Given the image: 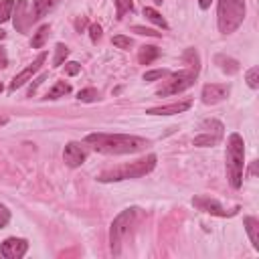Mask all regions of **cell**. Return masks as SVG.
I'll use <instances>...</instances> for the list:
<instances>
[{
    "mask_svg": "<svg viewBox=\"0 0 259 259\" xmlns=\"http://www.w3.org/2000/svg\"><path fill=\"white\" fill-rule=\"evenodd\" d=\"M85 142L101 154H134L150 146L148 140L130 134H89Z\"/></svg>",
    "mask_w": 259,
    "mask_h": 259,
    "instance_id": "obj_1",
    "label": "cell"
},
{
    "mask_svg": "<svg viewBox=\"0 0 259 259\" xmlns=\"http://www.w3.org/2000/svg\"><path fill=\"white\" fill-rule=\"evenodd\" d=\"M156 166V156L154 154H148L142 160H136V162H128V164H121L110 170H103L98 180L100 182H120V180H128V179H140V176L152 172Z\"/></svg>",
    "mask_w": 259,
    "mask_h": 259,
    "instance_id": "obj_2",
    "label": "cell"
},
{
    "mask_svg": "<svg viewBox=\"0 0 259 259\" xmlns=\"http://www.w3.org/2000/svg\"><path fill=\"white\" fill-rule=\"evenodd\" d=\"M243 166H245V144L239 134H231L227 142V174L233 188H239L243 182Z\"/></svg>",
    "mask_w": 259,
    "mask_h": 259,
    "instance_id": "obj_3",
    "label": "cell"
},
{
    "mask_svg": "<svg viewBox=\"0 0 259 259\" xmlns=\"http://www.w3.org/2000/svg\"><path fill=\"white\" fill-rule=\"evenodd\" d=\"M245 19V0H219L217 24L223 35L235 33Z\"/></svg>",
    "mask_w": 259,
    "mask_h": 259,
    "instance_id": "obj_4",
    "label": "cell"
},
{
    "mask_svg": "<svg viewBox=\"0 0 259 259\" xmlns=\"http://www.w3.org/2000/svg\"><path fill=\"white\" fill-rule=\"evenodd\" d=\"M199 75V57L193 61V65L188 67L186 71H179V73H170L166 85H162L156 95L158 98H166V95H176V93H182L184 89L193 87L195 85V79Z\"/></svg>",
    "mask_w": 259,
    "mask_h": 259,
    "instance_id": "obj_5",
    "label": "cell"
},
{
    "mask_svg": "<svg viewBox=\"0 0 259 259\" xmlns=\"http://www.w3.org/2000/svg\"><path fill=\"white\" fill-rule=\"evenodd\" d=\"M136 217H138V209L132 207V209L121 211V213L116 217V219H114L112 229H110V243H112V253H114V255H120L121 243H124L126 235L130 233V229L134 227Z\"/></svg>",
    "mask_w": 259,
    "mask_h": 259,
    "instance_id": "obj_6",
    "label": "cell"
},
{
    "mask_svg": "<svg viewBox=\"0 0 259 259\" xmlns=\"http://www.w3.org/2000/svg\"><path fill=\"white\" fill-rule=\"evenodd\" d=\"M193 204L202 211V213H209V215H215V217H231V215H235L239 211V207H235L233 211H225L223 209V204L219 200H215L211 197H195L193 199Z\"/></svg>",
    "mask_w": 259,
    "mask_h": 259,
    "instance_id": "obj_7",
    "label": "cell"
},
{
    "mask_svg": "<svg viewBox=\"0 0 259 259\" xmlns=\"http://www.w3.org/2000/svg\"><path fill=\"white\" fill-rule=\"evenodd\" d=\"M47 61V53H40V55L29 65V67H26V69H22L19 75H15V79H12L10 81V85H8V89L10 91H17L19 87H22L24 83H26V81H31V77L40 69V67H43V63Z\"/></svg>",
    "mask_w": 259,
    "mask_h": 259,
    "instance_id": "obj_8",
    "label": "cell"
},
{
    "mask_svg": "<svg viewBox=\"0 0 259 259\" xmlns=\"http://www.w3.org/2000/svg\"><path fill=\"white\" fill-rule=\"evenodd\" d=\"M229 93H231V87L227 83H209L202 87V101L207 105L219 103L229 98Z\"/></svg>",
    "mask_w": 259,
    "mask_h": 259,
    "instance_id": "obj_9",
    "label": "cell"
},
{
    "mask_svg": "<svg viewBox=\"0 0 259 259\" xmlns=\"http://www.w3.org/2000/svg\"><path fill=\"white\" fill-rule=\"evenodd\" d=\"M26 249H29V243H26L24 239L10 237L0 245V255L6 257V259H20L26 253Z\"/></svg>",
    "mask_w": 259,
    "mask_h": 259,
    "instance_id": "obj_10",
    "label": "cell"
},
{
    "mask_svg": "<svg viewBox=\"0 0 259 259\" xmlns=\"http://www.w3.org/2000/svg\"><path fill=\"white\" fill-rule=\"evenodd\" d=\"M63 158H65V164H67V166L77 168V166H81V164L85 162L87 152H85L83 148H81V144H77V142H69V144L65 146Z\"/></svg>",
    "mask_w": 259,
    "mask_h": 259,
    "instance_id": "obj_11",
    "label": "cell"
},
{
    "mask_svg": "<svg viewBox=\"0 0 259 259\" xmlns=\"http://www.w3.org/2000/svg\"><path fill=\"white\" fill-rule=\"evenodd\" d=\"M193 105V101L186 100V101H179V103H170V105H160V107H150L146 114L150 116H174V114H182L186 112L188 107Z\"/></svg>",
    "mask_w": 259,
    "mask_h": 259,
    "instance_id": "obj_12",
    "label": "cell"
},
{
    "mask_svg": "<svg viewBox=\"0 0 259 259\" xmlns=\"http://www.w3.org/2000/svg\"><path fill=\"white\" fill-rule=\"evenodd\" d=\"M17 6V17H15V29L19 33H24L26 29H29V24L35 20L33 12L31 15H26V8H29V4H26V0H19V2L15 4Z\"/></svg>",
    "mask_w": 259,
    "mask_h": 259,
    "instance_id": "obj_13",
    "label": "cell"
},
{
    "mask_svg": "<svg viewBox=\"0 0 259 259\" xmlns=\"http://www.w3.org/2000/svg\"><path fill=\"white\" fill-rule=\"evenodd\" d=\"M57 4H59V0H33V17H35V20L49 15V12Z\"/></svg>",
    "mask_w": 259,
    "mask_h": 259,
    "instance_id": "obj_14",
    "label": "cell"
},
{
    "mask_svg": "<svg viewBox=\"0 0 259 259\" xmlns=\"http://www.w3.org/2000/svg\"><path fill=\"white\" fill-rule=\"evenodd\" d=\"M243 225H245V231H247V235L251 239V245L259 251V221L255 217H247V219L243 221Z\"/></svg>",
    "mask_w": 259,
    "mask_h": 259,
    "instance_id": "obj_15",
    "label": "cell"
},
{
    "mask_svg": "<svg viewBox=\"0 0 259 259\" xmlns=\"http://www.w3.org/2000/svg\"><path fill=\"white\" fill-rule=\"evenodd\" d=\"M215 63L221 67V71L227 73V75H235L239 71V61L231 59V57H225V55H217L215 57Z\"/></svg>",
    "mask_w": 259,
    "mask_h": 259,
    "instance_id": "obj_16",
    "label": "cell"
},
{
    "mask_svg": "<svg viewBox=\"0 0 259 259\" xmlns=\"http://www.w3.org/2000/svg\"><path fill=\"white\" fill-rule=\"evenodd\" d=\"M158 57H160V49H158V47H152V45L142 47L140 53H138V61H140L142 65H150L152 61H156Z\"/></svg>",
    "mask_w": 259,
    "mask_h": 259,
    "instance_id": "obj_17",
    "label": "cell"
},
{
    "mask_svg": "<svg viewBox=\"0 0 259 259\" xmlns=\"http://www.w3.org/2000/svg\"><path fill=\"white\" fill-rule=\"evenodd\" d=\"M67 93H71V85L65 83V81H59V83H55V85L49 89L45 100H59V98H65Z\"/></svg>",
    "mask_w": 259,
    "mask_h": 259,
    "instance_id": "obj_18",
    "label": "cell"
},
{
    "mask_svg": "<svg viewBox=\"0 0 259 259\" xmlns=\"http://www.w3.org/2000/svg\"><path fill=\"white\" fill-rule=\"evenodd\" d=\"M49 33H51V26L49 24H43L40 29L33 35V40H31V45H33V49H40L45 45V40L49 39Z\"/></svg>",
    "mask_w": 259,
    "mask_h": 259,
    "instance_id": "obj_19",
    "label": "cell"
},
{
    "mask_svg": "<svg viewBox=\"0 0 259 259\" xmlns=\"http://www.w3.org/2000/svg\"><path fill=\"white\" fill-rule=\"evenodd\" d=\"M144 17H146L150 22H154L156 26H160V29H168V22L164 20V17H162L160 12H156L154 8L146 6V8H144Z\"/></svg>",
    "mask_w": 259,
    "mask_h": 259,
    "instance_id": "obj_20",
    "label": "cell"
},
{
    "mask_svg": "<svg viewBox=\"0 0 259 259\" xmlns=\"http://www.w3.org/2000/svg\"><path fill=\"white\" fill-rule=\"evenodd\" d=\"M98 98H100V93H98V89H95V87L81 89V91L77 93V100H79V101H83V103H91V101H95Z\"/></svg>",
    "mask_w": 259,
    "mask_h": 259,
    "instance_id": "obj_21",
    "label": "cell"
},
{
    "mask_svg": "<svg viewBox=\"0 0 259 259\" xmlns=\"http://www.w3.org/2000/svg\"><path fill=\"white\" fill-rule=\"evenodd\" d=\"M67 55H69V49H67L63 43H57V47H55V57H53V67L63 65V61L67 59Z\"/></svg>",
    "mask_w": 259,
    "mask_h": 259,
    "instance_id": "obj_22",
    "label": "cell"
},
{
    "mask_svg": "<svg viewBox=\"0 0 259 259\" xmlns=\"http://www.w3.org/2000/svg\"><path fill=\"white\" fill-rule=\"evenodd\" d=\"M12 10H15V2H12V0H2V2H0V22H6L10 19Z\"/></svg>",
    "mask_w": 259,
    "mask_h": 259,
    "instance_id": "obj_23",
    "label": "cell"
},
{
    "mask_svg": "<svg viewBox=\"0 0 259 259\" xmlns=\"http://www.w3.org/2000/svg\"><path fill=\"white\" fill-rule=\"evenodd\" d=\"M132 10H134L132 0H116V15H118V19H124L126 12H132Z\"/></svg>",
    "mask_w": 259,
    "mask_h": 259,
    "instance_id": "obj_24",
    "label": "cell"
},
{
    "mask_svg": "<svg viewBox=\"0 0 259 259\" xmlns=\"http://www.w3.org/2000/svg\"><path fill=\"white\" fill-rule=\"evenodd\" d=\"M219 136H211V134H202L199 138H195V146H215L219 144Z\"/></svg>",
    "mask_w": 259,
    "mask_h": 259,
    "instance_id": "obj_25",
    "label": "cell"
},
{
    "mask_svg": "<svg viewBox=\"0 0 259 259\" xmlns=\"http://www.w3.org/2000/svg\"><path fill=\"white\" fill-rule=\"evenodd\" d=\"M247 85L251 89L259 87V67H251V69L247 71Z\"/></svg>",
    "mask_w": 259,
    "mask_h": 259,
    "instance_id": "obj_26",
    "label": "cell"
},
{
    "mask_svg": "<svg viewBox=\"0 0 259 259\" xmlns=\"http://www.w3.org/2000/svg\"><path fill=\"white\" fill-rule=\"evenodd\" d=\"M168 75H170V71H166V69L148 71V73H144V81H156V79H164V77H168Z\"/></svg>",
    "mask_w": 259,
    "mask_h": 259,
    "instance_id": "obj_27",
    "label": "cell"
},
{
    "mask_svg": "<svg viewBox=\"0 0 259 259\" xmlns=\"http://www.w3.org/2000/svg\"><path fill=\"white\" fill-rule=\"evenodd\" d=\"M114 45L120 47V49H130L132 47V39L130 37H124V35H116L114 37Z\"/></svg>",
    "mask_w": 259,
    "mask_h": 259,
    "instance_id": "obj_28",
    "label": "cell"
},
{
    "mask_svg": "<svg viewBox=\"0 0 259 259\" xmlns=\"http://www.w3.org/2000/svg\"><path fill=\"white\" fill-rule=\"evenodd\" d=\"M89 37H91V40L93 43H98V40L101 39V26L100 24H89Z\"/></svg>",
    "mask_w": 259,
    "mask_h": 259,
    "instance_id": "obj_29",
    "label": "cell"
},
{
    "mask_svg": "<svg viewBox=\"0 0 259 259\" xmlns=\"http://www.w3.org/2000/svg\"><path fill=\"white\" fill-rule=\"evenodd\" d=\"M10 221V211L4 207V204H0V229L6 227Z\"/></svg>",
    "mask_w": 259,
    "mask_h": 259,
    "instance_id": "obj_30",
    "label": "cell"
},
{
    "mask_svg": "<svg viewBox=\"0 0 259 259\" xmlns=\"http://www.w3.org/2000/svg\"><path fill=\"white\" fill-rule=\"evenodd\" d=\"M81 71V65L75 63V61H69V63H65V73L67 75H77Z\"/></svg>",
    "mask_w": 259,
    "mask_h": 259,
    "instance_id": "obj_31",
    "label": "cell"
},
{
    "mask_svg": "<svg viewBox=\"0 0 259 259\" xmlns=\"http://www.w3.org/2000/svg\"><path fill=\"white\" fill-rule=\"evenodd\" d=\"M132 31L138 35H146V37H160V33H156L154 29H146V26H134Z\"/></svg>",
    "mask_w": 259,
    "mask_h": 259,
    "instance_id": "obj_32",
    "label": "cell"
},
{
    "mask_svg": "<svg viewBox=\"0 0 259 259\" xmlns=\"http://www.w3.org/2000/svg\"><path fill=\"white\" fill-rule=\"evenodd\" d=\"M45 79H47V75L43 73V75H39V77H37V79L33 81V85H31V89H29V98H33V95L37 93V87H39L40 83H43V81H45Z\"/></svg>",
    "mask_w": 259,
    "mask_h": 259,
    "instance_id": "obj_33",
    "label": "cell"
},
{
    "mask_svg": "<svg viewBox=\"0 0 259 259\" xmlns=\"http://www.w3.org/2000/svg\"><path fill=\"white\" fill-rule=\"evenodd\" d=\"M8 65V57H6V51H4V47L0 45V67H6Z\"/></svg>",
    "mask_w": 259,
    "mask_h": 259,
    "instance_id": "obj_34",
    "label": "cell"
},
{
    "mask_svg": "<svg viewBox=\"0 0 259 259\" xmlns=\"http://www.w3.org/2000/svg\"><path fill=\"white\" fill-rule=\"evenodd\" d=\"M211 2H213V0H199V4H200V8L204 10V8H209L211 6Z\"/></svg>",
    "mask_w": 259,
    "mask_h": 259,
    "instance_id": "obj_35",
    "label": "cell"
},
{
    "mask_svg": "<svg viewBox=\"0 0 259 259\" xmlns=\"http://www.w3.org/2000/svg\"><path fill=\"white\" fill-rule=\"evenodd\" d=\"M251 174H255L257 172V162H253V164H251V170H249Z\"/></svg>",
    "mask_w": 259,
    "mask_h": 259,
    "instance_id": "obj_36",
    "label": "cell"
},
{
    "mask_svg": "<svg viewBox=\"0 0 259 259\" xmlns=\"http://www.w3.org/2000/svg\"><path fill=\"white\" fill-rule=\"evenodd\" d=\"M6 121H8L6 118H0V126H6Z\"/></svg>",
    "mask_w": 259,
    "mask_h": 259,
    "instance_id": "obj_37",
    "label": "cell"
},
{
    "mask_svg": "<svg viewBox=\"0 0 259 259\" xmlns=\"http://www.w3.org/2000/svg\"><path fill=\"white\" fill-rule=\"evenodd\" d=\"M4 37H6V33H4L2 29H0V39H4Z\"/></svg>",
    "mask_w": 259,
    "mask_h": 259,
    "instance_id": "obj_38",
    "label": "cell"
},
{
    "mask_svg": "<svg viewBox=\"0 0 259 259\" xmlns=\"http://www.w3.org/2000/svg\"><path fill=\"white\" fill-rule=\"evenodd\" d=\"M154 2H156V4H162V0H154Z\"/></svg>",
    "mask_w": 259,
    "mask_h": 259,
    "instance_id": "obj_39",
    "label": "cell"
},
{
    "mask_svg": "<svg viewBox=\"0 0 259 259\" xmlns=\"http://www.w3.org/2000/svg\"><path fill=\"white\" fill-rule=\"evenodd\" d=\"M0 93H2V85H0Z\"/></svg>",
    "mask_w": 259,
    "mask_h": 259,
    "instance_id": "obj_40",
    "label": "cell"
}]
</instances>
